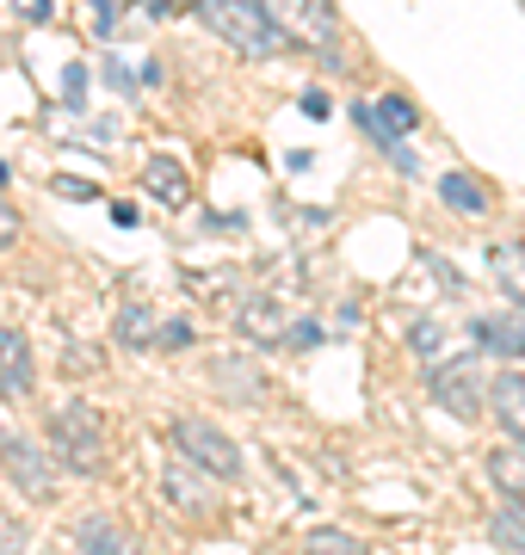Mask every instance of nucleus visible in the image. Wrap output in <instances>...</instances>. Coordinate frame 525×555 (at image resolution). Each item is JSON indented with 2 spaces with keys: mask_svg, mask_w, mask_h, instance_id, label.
Wrapping results in <instances>:
<instances>
[{
  "mask_svg": "<svg viewBox=\"0 0 525 555\" xmlns=\"http://www.w3.org/2000/svg\"><path fill=\"white\" fill-rule=\"evenodd\" d=\"M167 444L180 451V463H192V469H204L210 481H242L247 463H242V444L222 433V426H210V420L199 414H180L167 420Z\"/></svg>",
  "mask_w": 525,
  "mask_h": 555,
  "instance_id": "nucleus-1",
  "label": "nucleus"
},
{
  "mask_svg": "<svg viewBox=\"0 0 525 555\" xmlns=\"http://www.w3.org/2000/svg\"><path fill=\"white\" fill-rule=\"evenodd\" d=\"M50 444L68 463V476H100L105 469V420L93 401H68L50 420Z\"/></svg>",
  "mask_w": 525,
  "mask_h": 555,
  "instance_id": "nucleus-2",
  "label": "nucleus"
},
{
  "mask_svg": "<svg viewBox=\"0 0 525 555\" xmlns=\"http://www.w3.org/2000/svg\"><path fill=\"white\" fill-rule=\"evenodd\" d=\"M266 25L279 43H297V50H322L334 56V38H341V20H334V0H260Z\"/></svg>",
  "mask_w": 525,
  "mask_h": 555,
  "instance_id": "nucleus-3",
  "label": "nucleus"
},
{
  "mask_svg": "<svg viewBox=\"0 0 525 555\" xmlns=\"http://www.w3.org/2000/svg\"><path fill=\"white\" fill-rule=\"evenodd\" d=\"M204 20H210V31H217L229 50H242V56H272L279 50V38H272V25H266L260 0H192Z\"/></svg>",
  "mask_w": 525,
  "mask_h": 555,
  "instance_id": "nucleus-4",
  "label": "nucleus"
},
{
  "mask_svg": "<svg viewBox=\"0 0 525 555\" xmlns=\"http://www.w3.org/2000/svg\"><path fill=\"white\" fill-rule=\"evenodd\" d=\"M0 469H7V481H13L25 500H50V494H56V481H50V456H43V438H31V433H0Z\"/></svg>",
  "mask_w": 525,
  "mask_h": 555,
  "instance_id": "nucleus-5",
  "label": "nucleus"
},
{
  "mask_svg": "<svg viewBox=\"0 0 525 555\" xmlns=\"http://www.w3.org/2000/svg\"><path fill=\"white\" fill-rule=\"evenodd\" d=\"M426 389L439 408H451L458 420H476L483 414V396H488V377L476 371V358H451V364H433L426 371Z\"/></svg>",
  "mask_w": 525,
  "mask_h": 555,
  "instance_id": "nucleus-6",
  "label": "nucleus"
},
{
  "mask_svg": "<svg viewBox=\"0 0 525 555\" xmlns=\"http://www.w3.org/2000/svg\"><path fill=\"white\" fill-rule=\"evenodd\" d=\"M38 389V352L20 327H0V396L7 401H25Z\"/></svg>",
  "mask_w": 525,
  "mask_h": 555,
  "instance_id": "nucleus-7",
  "label": "nucleus"
},
{
  "mask_svg": "<svg viewBox=\"0 0 525 555\" xmlns=\"http://www.w3.org/2000/svg\"><path fill=\"white\" fill-rule=\"evenodd\" d=\"M142 192L155 204H167V210H185L192 204V179H185V167L174 155H149L142 160Z\"/></svg>",
  "mask_w": 525,
  "mask_h": 555,
  "instance_id": "nucleus-8",
  "label": "nucleus"
},
{
  "mask_svg": "<svg viewBox=\"0 0 525 555\" xmlns=\"http://www.w3.org/2000/svg\"><path fill=\"white\" fill-rule=\"evenodd\" d=\"M235 327H242V339H254V346H284V339H291L284 309H279V302H266V297H242V302H235Z\"/></svg>",
  "mask_w": 525,
  "mask_h": 555,
  "instance_id": "nucleus-9",
  "label": "nucleus"
},
{
  "mask_svg": "<svg viewBox=\"0 0 525 555\" xmlns=\"http://www.w3.org/2000/svg\"><path fill=\"white\" fill-rule=\"evenodd\" d=\"M476 346L488 358H525V309H501V315H483L476 327Z\"/></svg>",
  "mask_w": 525,
  "mask_h": 555,
  "instance_id": "nucleus-10",
  "label": "nucleus"
},
{
  "mask_svg": "<svg viewBox=\"0 0 525 555\" xmlns=\"http://www.w3.org/2000/svg\"><path fill=\"white\" fill-rule=\"evenodd\" d=\"M488 408H495V420L520 438V451H525V371H501V377H488Z\"/></svg>",
  "mask_w": 525,
  "mask_h": 555,
  "instance_id": "nucleus-11",
  "label": "nucleus"
},
{
  "mask_svg": "<svg viewBox=\"0 0 525 555\" xmlns=\"http://www.w3.org/2000/svg\"><path fill=\"white\" fill-rule=\"evenodd\" d=\"M75 537H81V550L87 555H137V537H124L118 531V518H81V531H75Z\"/></svg>",
  "mask_w": 525,
  "mask_h": 555,
  "instance_id": "nucleus-12",
  "label": "nucleus"
},
{
  "mask_svg": "<svg viewBox=\"0 0 525 555\" xmlns=\"http://www.w3.org/2000/svg\"><path fill=\"white\" fill-rule=\"evenodd\" d=\"M488 481L501 500L525 506V451H488Z\"/></svg>",
  "mask_w": 525,
  "mask_h": 555,
  "instance_id": "nucleus-13",
  "label": "nucleus"
},
{
  "mask_svg": "<svg viewBox=\"0 0 525 555\" xmlns=\"http://www.w3.org/2000/svg\"><path fill=\"white\" fill-rule=\"evenodd\" d=\"M488 543H495L501 555H525V506L501 500V506L488 513Z\"/></svg>",
  "mask_w": 525,
  "mask_h": 555,
  "instance_id": "nucleus-14",
  "label": "nucleus"
},
{
  "mask_svg": "<svg viewBox=\"0 0 525 555\" xmlns=\"http://www.w3.org/2000/svg\"><path fill=\"white\" fill-rule=\"evenodd\" d=\"M155 327H162V321L149 315V302H124V309H118V346H124V352L155 346Z\"/></svg>",
  "mask_w": 525,
  "mask_h": 555,
  "instance_id": "nucleus-15",
  "label": "nucleus"
},
{
  "mask_svg": "<svg viewBox=\"0 0 525 555\" xmlns=\"http://www.w3.org/2000/svg\"><path fill=\"white\" fill-rule=\"evenodd\" d=\"M439 198L451 210H464V217H483L488 210V185H476L470 173H439Z\"/></svg>",
  "mask_w": 525,
  "mask_h": 555,
  "instance_id": "nucleus-16",
  "label": "nucleus"
},
{
  "mask_svg": "<svg viewBox=\"0 0 525 555\" xmlns=\"http://www.w3.org/2000/svg\"><path fill=\"white\" fill-rule=\"evenodd\" d=\"M192 476H199V469H185V463H174L162 488H167V500H174L180 513H199V518H210V494H204V488H199Z\"/></svg>",
  "mask_w": 525,
  "mask_h": 555,
  "instance_id": "nucleus-17",
  "label": "nucleus"
},
{
  "mask_svg": "<svg viewBox=\"0 0 525 555\" xmlns=\"http://www.w3.org/2000/svg\"><path fill=\"white\" fill-rule=\"evenodd\" d=\"M210 371H217V389H222V396H247V401H260V371H254V364H235V358H217Z\"/></svg>",
  "mask_w": 525,
  "mask_h": 555,
  "instance_id": "nucleus-18",
  "label": "nucleus"
},
{
  "mask_svg": "<svg viewBox=\"0 0 525 555\" xmlns=\"http://www.w3.org/2000/svg\"><path fill=\"white\" fill-rule=\"evenodd\" d=\"M304 555H371L353 531H334V525H316V531L304 537Z\"/></svg>",
  "mask_w": 525,
  "mask_h": 555,
  "instance_id": "nucleus-19",
  "label": "nucleus"
},
{
  "mask_svg": "<svg viewBox=\"0 0 525 555\" xmlns=\"http://www.w3.org/2000/svg\"><path fill=\"white\" fill-rule=\"evenodd\" d=\"M199 339V327H192V315H174L155 327V346H167V352H180V346H192Z\"/></svg>",
  "mask_w": 525,
  "mask_h": 555,
  "instance_id": "nucleus-20",
  "label": "nucleus"
},
{
  "mask_svg": "<svg viewBox=\"0 0 525 555\" xmlns=\"http://www.w3.org/2000/svg\"><path fill=\"white\" fill-rule=\"evenodd\" d=\"M87 25H93V38H118V0H93Z\"/></svg>",
  "mask_w": 525,
  "mask_h": 555,
  "instance_id": "nucleus-21",
  "label": "nucleus"
},
{
  "mask_svg": "<svg viewBox=\"0 0 525 555\" xmlns=\"http://www.w3.org/2000/svg\"><path fill=\"white\" fill-rule=\"evenodd\" d=\"M0 555H25V525L0 513Z\"/></svg>",
  "mask_w": 525,
  "mask_h": 555,
  "instance_id": "nucleus-22",
  "label": "nucleus"
},
{
  "mask_svg": "<svg viewBox=\"0 0 525 555\" xmlns=\"http://www.w3.org/2000/svg\"><path fill=\"white\" fill-rule=\"evenodd\" d=\"M20 229H25L20 210H13V204L0 198V254H7V247H20Z\"/></svg>",
  "mask_w": 525,
  "mask_h": 555,
  "instance_id": "nucleus-23",
  "label": "nucleus"
},
{
  "mask_svg": "<svg viewBox=\"0 0 525 555\" xmlns=\"http://www.w3.org/2000/svg\"><path fill=\"white\" fill-rule=\"evenodd\" d=\"M13 7H20V20H31V25L56 20V0H13Z\"/></svg>",
  "mask_w": 525,
  "mask_h": 555,
  "instance_id": "nucleus-24",
  "label": "nucleus"
},
{
  "mask_svg": "<svg viewBox=\"0 0 525 555\" xmlns=\"http://www.w3.org/2000/svg\"><path fill=\"white\" fill-rule=\"evenodd\" d=\"M56 192H62V198H100V185H87V179H75V173H62Z\"/></svg>",
  "mask_w": 525,
  "mask_h": 555,
  "instance_id": "nucleus-25",
  "label": "nucleus"
},
{
  "mask_svg": "<svg viewBox=\"0 0 525 555\" xmlns=\"http://www.w3.org/2000/svg\"><path fill=\"white\" fill-rule=\"evenodd\" d=\"M105 80H112L118 93H130V87H137V80H130V68H124V62H105Z\"/></svg>",
  "mask_w": 525,
  "mask_h": 555,
  "instance_id": "nucleus-26",
  "label": "nucleus"
},
{
  "mask_svg": "<svg viewBox=\"0 0 525 555\" xmlns=\"http://www.w3.org/2000/svg\"><path fill=\"white\" fill-rule=\"evenodd\" d=\"M304 112L309 118H328V93H304Z\"/></svg>",
  "mask_w": 525,
  "mask_h": 555,
  "instance_id": "nucleus-27",
  "label": "nucleus"
},
{
  "mask_svg": "<svg viewBox=\"0 0 525 555\" xmlns=\"http://www.w3.org/2000/svg\"><path fill=\"white\" fill-rule=\"evenodd\" d=\"M0 185H7V160H0Z\"/></svg>",
  "mask_w": 525,
  "mask_h": 555,
  "instance_id": "nucleus-28",
  "label": "nucleus"
}]
</instances>
